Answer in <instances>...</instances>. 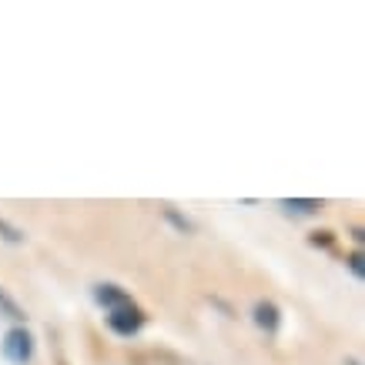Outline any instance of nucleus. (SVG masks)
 I'll return each instance as SVG.
<instances>
[{
  "mask_svg": "<svg viewBox=\"0 0 365 365\" xmlns=\"http://www.w3.org/2000/svg\"><path fill=\"white\" fill-rule=\"evenodd\" d=\"M108 325H111L118 335H124V339H131V335L141 332V325H144V315L141 309L134 305L131 299L124 302V305H118V309L108 312Z\"/></svg>",
  "mask_w": 365,
  "mask_h": 365,
  "instance_id": "obj_1",
  "label": "nucleus"
},
{
  "mask_svg": "<svg viewBox=\"0 0 365 365\" xmlns=\"http://www.w3.org/2000/svg\"><path fill=\"white\" fill-rule=\"evenodd\" d=\"M4 355H7L14 365L31 362V355H34V339H31V332H27L24 325H17V329H11V332L4 335Z\"/></svg>",
  "mask_w": 365,
  "mask_h": 365,
  "instance_id": "obj_2",
  "label": "nucleus"
},
{
  "mask_svg": "<svg viewBox=\"0 0 365 365\" xmlns=\"http://www.w3.org/2000/svg\"><path fill=\"white\" fill-rule=\"evenodd\" d=\"M252 319L262 332H275L278 329V305L275 302H255L252 309Z\"/></svg>",
  "mask_w": 365,
  "mask_h": 365,
  "instance_id": "obj_3",
  "label": "nucleus"
},
{
  "mask_svg": "<svg viewBox=\"0 0 365 365\" xmlns=\"http://www.w3.org/2000/svg\"><path fill=\"white\" fill-rule=\"evenodd\" d=\"M134 365H188V359L168 352V349H151V352L134 355Z\"/></svg>",
  "mask_w": 365,
  "mask_h": 365,
  "instance_id": "obj_4",
  "label": "nucleus"
},
{
  "mask_svg": "<svg viewBox=\"0 0 365 365\" xmlns=\"http://www.w3.org/2000/svg\"><path fill=\"white\" fill-rule=\"evenodd\" d=\"M94 299H98L104 309L111 312V309H118V305H124V302L131 299V295H128V292H121L118 285H98V288H94Z\"/></svg>",
  "mask_w": 365,
  "mask_h": 365,
  "instance_id": "obj_5",
  "label": "nucleus"
},
{
  "mask_svg": "<svg viewBox=\"0 0 365 365\" xmlns=\"http://www.w3.org/2000/svg\"><path fill=\"white\" fill-rule=\"evenodd\" d=\"M0 315H4V319H11V322H27V312H24L21 305L4 292V288H0Z\"/></svg>",
  "mask_w": 365,
  "mask_h": 365,
  "instance_id": "obj_6",
  "label": "nucleus"
},
{
  "mask_svg": "<svg viewBox=\"0 0 365 365\" xmlns=\"http://www.w3.org/2000/svg\"><path fill=\"white\" fill-rule=\"evenodd\" d=\"M282 208H285L288 215H315L322 205L319 201H312V198H285L282 201Z\"/></svg>",
  "mask_w": 365,
  "mask_h": 365,
  "instance_id": "obj_7",
  "label": "nucleus"
},
{
  "mask_svg": "<svg viewBox=\"0 0 365 365\" xmlns=\"http://www.w3.org/2000/svg\"><path fill=\"white\" fill-rule=\"evenodd\" d=\"M0 238H4V242H11V245H24V242H27V235H24L21 228L7 225L4 218H0Z\"/></svg>",
  "mask_w": 365,
  "mask_h": 365,
  "instance_id": "obj_8",
  "label": "nucleus"
},
{
  "mask_svg": "<svg viewBox=\"0 0 365 365\" xmlns=\"http://www.w3.org/2000/svg\"><path fill=\"white\" fill-rule=\"evenodd\" d=\"M165 215H168V222H175L178 228H181V232H191V228H195V225L188 222V218H181V215H178V211H171V208H165Z\"/></svg>",
  "mask_w": 365,
  "mask_h": 365,
  "instance_id": "obj_9",
  "label": "nucleus"
},
{
  "mask_svg": "<svg viewBox=\"0 0 365 365\" xmlns=\"http://www.w3.org/2000/svg\"><path fill=\"white\" fill-rule=\"evenodd\" d=\"M362 262H365V258H362V255H359V252H355L352 258H349V268H352V272H355V275H359V278L365 275V265H362Z\"/></svg>",
  "mask_w": 365,
  "mask_h": 365,
  "instance_id": "obj_10",
  "label": "nucleus"
},
{
  "mask_svg": "<svg viewBox=\"0 0 365 365\" xmlns=\"http://www.w3.org/2000/svg\"><path fill=\"white\" fill-rule=\"evenodd\" d=\"M312 242H315V245H329L332 238H329V232H315V238H312Z\"/></svg>",
  "mask_w": 365,
  "mask_h": 365,
  "instance_id": "obj_11",
  "label": "nucleus"
}]
</instances>
